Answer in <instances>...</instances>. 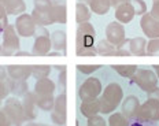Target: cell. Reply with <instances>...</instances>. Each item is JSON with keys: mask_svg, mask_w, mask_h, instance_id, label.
I'll list each match as a JSON object with an SVG mask.
<instances>
[{"mask_svg": "<svg viewBox=\"0 0 159 126\" xmlns=\"http://www.w3.org/2000/svg\"><path fill=\"white\" fill-rule=\"evenodd\" d=\"M102 96L98 97L102 114H111L124 100V89L118 82H111L102 91Z\"/></svg>", "mask_w": 159, "mask_h": 126, "instance_id": "6da1fadb", "label": "cell"}, {"mask_svg": "<svg viewBox=\"0 0 159 126\" xmlns=\"http://www.w3.org/2000/svg\"><path fill=\"white\" fill-rule=\"evenodd\" d=\"M130 82L136 84L141 91L151 93L158 88V77L151 69H137V71L130 77Z\"/></svg>", "mask_w": 159, "mask_h": 126, "instance_id": "7a4b0ae2", "label": "cell"}, {"mask_svg": "<svg viewBox=\"0 0 159 126\" xmlns=\"http://www.w3.org/2000/svg\"><path fill=\"white\" fill-rule=\"evenodd\" d=\"M3 111L6 112V115L10 118L12 126H24L26 122L24 108H22L21 100L18 97H7L6 103L3 106Z\"/></svg>", "mask_w": 159, "mask_h": 126, "instance_id": "3957f363", "label": "cell"}, {"mask_svg": "<svg viewBox=\"0 0 159 126\" xmlns=\"http://www.w3.org/2000/svg\"><path fill=\"white\" fill-rule=\"evenodd\" d=\"M95 36L96 32L92 24H89V22L80 24L77 28V36H75V52L82 48L93 47Z\"/></svg>", "mask_w": 159, "mask_h": 126, "instance_id": "277c9868", "label": "cell"}, {"mask_svg": "<svg viewBox=\"0 0 159 126\" xmlns=\"http://www.w3.org/2000/svg\"><path fill=\"white\" fill-rule=\"evenodd\" d=\"M19 36L12 25H7L3 30V43H2V55L11 56L16 51H19Z\"/></svg>", "mask_w": 159, "mask_h": 126, "instance_id": "5b68a950", "label": "cell"}, {"mask_svg": "<svg viewBox=\"0 0 159 126\" xmlns=\"http://www.w3.org/2000/svg\"><path fill=\"white\" fill-rule=\"evenodd\" d=\"M102 91H103V87H102L100 79L96 77H88L80 87L78 96L81 99V101L95 100L100 96Z\"/></svg>", "mask_w": 159, "mask_h": 126, "instance_id": "8992f818", "label": "cell"}, {"mask_svg": "<svg viewBox=\"0 0 159 126\" xmlns=\"http://www.w3.org/2000/svg\"><path fill=\"white\" fill-rule=\"evenodd\" d=\"M34 44L32 48V55L34 56H44L48 55L51 51V38H49V33L44 26H37L34 33Z\"/></svg>", "mask_w": 159, "mask_h": 126, "instance_id": "52a82bcc", "label": "cell"}, {"mask_svg": "<svg viewBox=\"0 0 159 126\" xmlns=\"http://www.w3.org/2000/svg\"><path fill=\"white\" fill-rule=\"evenodd\" d=\"M16 33H18L19 37H32V36H34L36 33V28H37V25H36V22L33 21L32 15L30 14H21L16 16L15 19V25H14Z\"/></svg>", "mask_w": 159, "mask_h": 126, "instance_id": "ba28073f", "label": "cell"}, {"mask_svg": "<svg viewBox=\"0 0 159 126\" xmlns=\"http://www.w3.org/2000/svg\"><path fill=\"white\" fill-rule=\"evenodd\" d=\"M136 118L148 121V122H158L159 121V101L152 97H148L147 101L140 104V108H139Z\"/></svg>", "mask_w": 159, "mask_h": 126, "instance_id": "9c48e42d", "label": "cell"}, {"mask_svg": "<svg viewBox=\"0 0 159 126\" xmlns=\"http://www.w3.org/2000/svg\"><path fill=\"white\" fill-rule=\"evenodd\" d=\"M106 40L115 48H121L125 41V28L119 22H111L106 28Z\"/></svg>", "mask_w": 159, "mask_h": 126, "instance_id": "30bf717a", "label": "cell"}, {"mask_svg": "<svg viewBox=\"0 0 159 126\" xmlns=\"http://www.w3.org/2000/svg\"><path fill=\"white\" fill-rule=\"evenodd\" d=\"M140 26L143 33L148 38H159V19L145 12L144 15H141Z\"/></svg>", "mask_w": 159, "mask_h": 126, "instance_id": "8fae6325", "label": "cell"}, {"mask_svg": "<svg viewBox=\"0 0 159 126\" xmlns=\"http://www.w3.org/2000/svg\"><path fill=\"white\" fill-rule=\"evenodd\" d=\"M139 108H140V100L133 95L126 96V99L122 100V112L121 114L126 119L136 118L137 117Z\"/></svg>", "mask_w": 159, "mask_h": 126, "instance_id": "7c38bea8", "label": "cell"}, {"mask_svg": "<svg viewBox=\"0 0 159 126\" xmlns=\"http://www.w3.org/2000/svg\"><path fill=\"white\" fill-rule=\"evenodd\" d=\"M21 104H22V108H24L26 121H34L37 118V106H36V101H34V93L33 92H28L26 95H24Z\"/></svg>", "mask_w": 159, "mask_h": 126, "instance_id": "4fadbf2b", "label": "cell"}, {"mask_svg": "<svg viewBox=\"0 0 159 126\" xmlns=\"http://www.w3.org/2000/svg\"><path fill=\"white\" fill-rule=\"evenodd\" d=\"M8 78L15 79V81H26L32 75V66H8L6 67Z\"/></svg>", "mask_w": 159, "mask_h": 126, "instance_id": "5bb4252c", "label": "cell"}, {"mask_svg": "<svg viewBox=\"0 0 159 126\" xmlns=\"http://www.w3.org/2000/svg\"><path fill=\"white\" fill-rule=\"evenodd\" d=\"M51 14L54 24H66L67 22V11H66L65 0H52Z\"/></svg>", "mask_w": 159, "mask_h": 126, "instance_id": "9a60e30c", "label": "cell"}, {"mask_svg": "<svg viewBox=\"0 0 159 126\" xmlns=\"http://www.w3.org/2000/svg\"><path fill=\"white\" fill-rule=\"evenodd\" d=\"M133 18H134V10L132 7L130 2L118 6L115 8V19H117V22H119V24H122V25L129 24Z\"/></svg>", "mask_w": 159, "mask_h": 126, "instance_id": "2e32d148", "label": "cell"}, {"mask_svg": "<svg viewBox=\"0 0 159 126\" xmlns=\"http://www.w3.org/2000/svg\"><path fill=\"white\" fill-rule=\"evenodd\" d=\"M0 4L4 6L7 15H21L26 10L25 0H0Z\"/></svg>", "mask_w": 159, "mask_h": 126, "instance_id": "e0dca14e", "label": "cell"}, {"mask_svg": "<svg viewBox=\"0 0 159 126\" xmlns=\"http://www.w3.org/2000/svg\"><path fill=\"white\" fill-rule=\"evenodd\" d=\"M56 89V85L52 79L49 78H41V79H37L34 85V95H54Z\"/></svg>", "mask_w": 159, "mask_h": 126, "instance_id": "ac0fdd59", "label": "cell"}, {"mask_svg": "<svg viewBox=\"0 0 159 126\" xmlns=\"http://www.w3.org/2000/svg\"><path fill=\"white\" fill-rule=\"evenodd\" d=\"M130 55H137V56H145V47H147V41L144 37H134V38H129L128 41Z\"/></svg>", "mask_w": 159, "mask_h": 126, "instance_id": "d6986e66", "label": "cell"}, {"mask_svg": "<svg viewBox=\"0 0 159 126\" xmlns=\"http://www.w3.org/2000/svg\"><path fill=\"white\" fill-rule=\"evenodd\" d=\"M49 38H51V47L54 48L55 51H62L65 55L66 41H67L66 33L63 30H55L52 34H49Z\"/></svg>", "mask_w": 159, "mask_h": 126, "instance_id": "ffe728a7", "label": "cell"}, {"mask_svg": "<svg viewBox=\"0 0 159 126\" xmlns=\"http://www.w3.org/2000/svg\"><path fill=\"white\" fill-rule=\"evenodd\" d=\"M80 111L84 117L91 118L93 115H98L100 112V106H99V100L95 99V100H87V101H81V106H80Z\"/></svg>", "mask_w": 159, "mask_h": 126, "instance_id": "44dd1931", "label": "cell"}, {"mask_svg": "<svg viewBox=\"0 0 159 126\" xmlns=\"http://www.w3.org/2000/svg\"><path fill=\"white\" fill-rule=\"evenodd\" d=\"M10 88V93H12V96H24L29 92V87L26 81H15L11 78H6Z\"/></svg>", "mask_w": 159, "mask_h": 126, "instance_id": "7402d4cb", "label": "cell"}, {"mask_svg": "<svg viewBox=\"0 0 159 126\" xmlns=\"http://www.w3.org/2000/svg\"><path fill=\"white\" fill-rule=\"evenodd\" d=\"M32 18L36 22L37 26H49L54 24V19H52L51 11H40V10H33L32 12Z\"/></svg>", "mask_w": 159, "mask_h": 126, "instance_id": "603a6c76", "label": "cell"}, {"mask_svg": "<svg viewBox=\"0 0 159 126\" xmlns=\"http://www.w3.org/2000/svg\"><path fill=\"white\" fill-rule=\"evenodd\" d=\"M89 10L91 12H95L98 15H104L110 11L111 4H110V0H91L89 3Z\"/></svg>", "mask_w": 159, "mask_h": 126, "instance_id": "cb8c5ba5", "label": "cell"}, {"mask_svg": "<svg viewBox=\"0 0 159 126\" xmlns=\"http://www.w3.org/2000/svg\"><path fill=\"white\" fill-rule=\"evenodd\" d=\"M54 95H34V101L39 108L44 111H52L54 108Z\"/></svg>", "mask_w": 159, "mask_h": 126, "instance_id": "d4e9b609", "label": "cell"}, {"mask_svg": "<svg viewBox=\"0 0 159 126\" xmlns=\"http://www.w3.org/2000/svg\"><path fill=\"white\" fill-rule=\"evenodd\" d=\"M91 10L87 4H82V3H77L75 4V21L77 24H84V22H89L91 19Z\"/></svg>", "mask_w": 159, "mask_h": 126, "instance_id": "484cf974", "label": "cell"}, {"mask_svg": "<svg viewBox=\"0 0 159 126\" xmlns=\"http://www.w3.org/2000/svg\"><path fill=\"white\" fill-rule=\"evenodd\" d=\"M96 51L102 56H115L117 48L112 44H110L107 40H100V41L98 43V45H96Z\"/></svg>", "mask_w": 159, "mask_h": 126, "instance_id": "4316f807", "label": "cell"}, {"mask_svg": "<svg viewBox=\"0 0 159 126\" xmlns=\"http://www.w3.org/2000/svg\"><path fill=\"white\" fill-rule=\"evenodd\" d=\"M66 106H67V97H66V93H61L59 96L55 97L52 111L56 112V114H59V115L66 117Z\"/></svg>", "mask_w": 159, "mask_h": 126, "instance_id": "83f0119b", "label": "cell"}, {"mask_svg": "<svg viewBox=\"0 0 159 126\" xmlns=\"http://www.w3.org/2000/svg\"><path fill=\"white\" fill-rule=\"evenodd\" d=\"M112 70H115L121 77L124 78H130L133 77V74L137 71V66L134 65H129V66H124V65H118V66H111Z\"/></svg>", "mask_w": 159, "mask_h": 126, "instance_id": "f1b7e54d", "label": "cell"}, {"mask_svg": "<svg viewBox=\"0 0 159 126\" xmlns=\"http://www.w3.org/2000/svg\"><path fill=\"white\" fill-rule=\"evenodd\" d=\"M49 73H51V67L45 65H36L32 66V75L36 79H41V78H48Z\"/></svg>", "mask_w": 159, "mask_h": 126, "instance_id": "f546056e", "label": "cell"}, {"mask_svg": "<svg viewBox=\"0 0 159 126\" xmlns=\"http://www.w3.org/2000/svg\"><path fill=\"white\" fill-rule=\"evenodd\" d=\"M108 126H129V119H126L121 112H111L108 118Z\"/></svg>", "mask_w": 159, "mask_h": 126, "instance_id": "4dcf8cb0", "label": "cell"}, {"mask_svg": "<svg viewBox=\"0 0 159 126\" xmlns=\"http://www.w3.org/2000/svg\"><path fill=\"white\" fill-rule=\"evenodd\" d=\"M145 54L151 56L159 55V38H151L145 47Z\"/></svg>", "mask_w": 159, "mask_h": 126, "instance_id": "1f68e13d", "label": "cell"}, {"mask_svg": "<svg viewBox=\"0 0 159 126\" xmlns=\"http://www.w3.org/2000/svg\"><path fill=\"white\" fill-rule=\"evenodd\" d=\"M130 4L134 10V15H144L147 12V4L144 0H130Z\"/></svg>", "mask_w": 159, "mask_h": 126, "instance_id": "d6a6232c", "label": "cell"}, {"mask_svg": "<svg viewBox=\"0 0 159 126\" xmlns=\"http://www.w3.org/2000/svg\"><path fill=\"white\" fill-rule=\"evenodd\" d=\"M34 10L40 11H51L52 8V0H33Z\"/></svg>", "mask_w": 159, "mask_h": 126, "instance_id": "836d02e7", "label": "cell"}, {"mask_svg": "<svg viewBox=\"0 0 159 126\" xmlns=\"http://www.w3.org/2000/svg\"><path fill=\"white\" fill-rule=\"evenodd\" d=\"M102 66L100 65H78L77 66V70L81 71L82 74H92L96 70H99Z\"/></svg>", "mask_w": 159, "mask_h": 126, "instance_id": "e575fe53", "label": "cell"}, {"mask_svg": "<svg viewBox=\"0 0 159 126\" xmlns=\"http://www.w3.org/2000/svg\"><path fill=\"white\" fill-rule=\"evenodd\" d=\"M8 25V15L6 11L4 6L0 4V33H3V30L6 29V26Z\"/></svg>", "mask_w": 159, "mask_h": 126, "instance_id": "d590c367", "label": "cell"}, {"mask_svg": "<svg viewBox=\"0 0 159 126\" xmlns=\"http://www.w3.org/2000/svg\"><path fill=\"white\" fill-rule=\"evenodd\" d=\"M88 126H107V122L102 115H93V117L88 118Z\"/></svg>", "mask_w": 159, "mask_h": 126, "instance_id": "8d00e7d4", "label": "cell"}, {"mask_svg": "<svg viewBox=\"0 0 159 126\" xmlns=\"http://www.w3.org/2000/svg\"><path fill=\"white\" fill-rule=\"evenodd\" d=\"M129 126H158V125L157 122H148L139 118H132L129 119Z\"/></svg>", "mask_w": 159, "mask_h": 126, "instance_id": "74e56055", "label": "cell"}, {"mask_svg": "<svg viewBox=\"0 0 159 126\" xmlns=\"http://www.w3.org/2000/svg\"><path fill=\"white\" fill-rule=\"evenodd\" d=\"M51 121L54 122L55 126H65L66 125V117L56 114L54 111H51Z\"/></svg>", "mask_w": 159, "mask_h": 126, "instance_id": "f35d334b", "label": "cell"}, {"mask_svg": "<svg viewBox=\"0 0 159 126\" xmlns=\"http://www.w3.org/2000/svg\"><path fill=\"white\" fill-rule=\"evenodd\" d=\"M10 95V88H8V84L7 81H0V101L7 99Z\"/></svg>", "mask_w": 159, "mask_h": 126, "instance_id": "ab89813d", "label": "cell"}, {"mask_svg": "<svg viewBox=\"0 0 159 126\" xmlns=\"http://www.w3.org/2000/svg\"><path fill=\"white\" fill-rule=\"evenodd\" d=\"M75 54L78 56H95V55H98V51H96V47H89V48L80 49Z\"/></svg>", "mask_w": 159, "mask_h": 126, "instance_id": "60d3db41", "label": "cell"}, {"mask_svg": "<svg viewBox=\"0 0 159 126\" xmlns=\"http://www.w3.org/2000/svg\"><path fill=\"white\" fill-rule=\"evenodd\" d=\"M0 126H12L11 121L6 115V112L3 111V108H0Z\"/></svg>", "mask_w": 159, "mask_h": 126, "instance_id": "b9f144b4", "label": "cell"}, {"mask_svg": "<svg viewBox=\"0 0 159 126\" xmlns=\"http://www.w3.org/2000/svg\"><path fill=\"white\" fill-rule=\"evenodd\" d=\"M150 15L154 16V18H157V19H159V0H154Z\"/></svg>", "mask_w": 159, "mask_h": 126, "instance_id": "7bdbcfd3", "label": "cell"}, {"mask_svg": "<svg viewBox=\"0 0 159 126\" xmlns=\"http://www.w3.org/2000/svg\"><path fill=\"white\" fill-rule=\"evenodd\" d=\"M66 70H62L61 74H59V85H61L62 88H66Z\"/></svg>", "mask_w": 159, "mask_h": 126, "instance_id": "ee69618b", "label": "cell"}, {"mask_svg": "<svg viewBox=\"0 0 159 126\" xmlns=\"http://www.w3.org/2000/svg\"><path fill=\"white\" fill-rule=\"evenodd\" d=\"M129 2H130V0H110V4H111V7L117 8L118 6L125 4V3H129Z\"/></svg>", "mask_w": 159, "mask_h": 126, "instance_id": "f6af8a7d", "label": "cell"}, {"mask_svg": "<svg viewBox=\"0 0 159 126\" xmlns=\"http://www.w3.org/2000/svg\"><path fill=\"white\" fill-rule=\"evenodd\" d=\"M115 56H130V52L125 48H117V52H115Z\"/></svg>", "mask_w": 159, "mask_h": 126, "instance_id": "bcb514c9", "label": "cell"}, {"mask_svg": "<svg viewBox=\"0 0 159 126\" xmlns=\"http://www.w3.org/2000/svg\"><path fill=\"white\" fill-rule=\"evenodd\" d=\"M7 77L8 75H7V70H6V67L0 66V81H4Z\"/></svg>", "mask_w": 159, "mask_h": 126, "instance_id": "7dc6e473", "label": "cell"}, {"mask_svg": "<svg viewBox=\"0 0 159 126\" xmlns=\"http://www.w3.org/2000/svg\"><path fill=\"white\" fill-rule=\"evenodd\" d=\"M148 95H150V97H152V99H155V100L159 101V88H157L155 91H152L151 93H148Z\"/></svg>", "mask_w": 159, "mask_h": 126, "instance_id": "c3c4849f", "label": "cell"}, {"mask_svg": "<svg viewBox=\"0 0 159 126\" xmlns=\"http://www.w3.org/2000/svg\"><path fill=\"white\" fill-rule=\"evenodd\" d=\"M14 55L15 56H30L32 54H30V52H26V51H16Z\"/></svg>", "mask_w": 159, "mask_h": 126, "instance_id": "681fc988", "label": "cell"}, {"mask_svg": "<svg viewBox=\"0 0 159 126\" xmlns=\"http://www.w3.org/2000/svg\"><path fill=\"white\" fill-rule=\"evenodd\" d=\"M152 70H154V73L157 74V77L159 79V65H154V66H152Z\"/></svg>", "mask_w": 159, "mask_h": 126, "instance_id": "f907efd6", "label": "cell"}, {"mask_svg": "<svg viewBox=\"0 0 159 126\" xmlns=\"http://www.w3.org/2000/svg\"><path fill=\"white\" fill-rule=\"evenodd\" d=\"M24 126H41V125H40V124H34V122H29V124H26V125H24Z\"/></svg>", "mask_w": 159, "mask_h": 126, "instance_id": "816d5d0a", "label": "cell"}, {"mask_svg": "<svg viewBox=\"0 0 159 126\" xmlns=\"http://www.w3.org/2000/svg\"><path fill=\"white\" fill-rule=\"evenodd\" d=\"M78 3H82V4H89V3H91V0H78Z\"/></svg>", "mask_w": 159, "mask_h": 126, "instance_id": "f5cc1de1", "label": "cell"}, {"mask_svg": "<svg viewBox=\"0 0 159 126\" xmlns=\"http://www.w3.org/2000/svg\"><path fill=\"white\" fill-rule=\"evenodd\" d=\"M49 56H61V54L59 52H48Z\"/></svg>", "mask_w": 159, "mask_h": 126, "instance_id": "db71d44e", "label": "cell"}, {"mask_svg": "<svg viewBox=\"0 0 159 126\" xmlns=\"http://www.w3.org/2000/svg\"><path fill=\"white\" fill-rule=\"evenodd\" d=\"M0 55H2V43H0Z\"/></svg>", "mask_w": 159, "mask_h": 126, "instance_id": "11a10c76", "label": "cell"}, {"mask_svg": "<svg viewBox=\"0 0 159 126\" xmlns=\"http://www.w3.org/2000/svg\"><path fill=\"white\" fill-rule=\"evenodd\" d=\"M41 126H51V125H41ZM55 126V125H54Z\"/></svg>", "mask_w": 159, "mask_h": 126, "instance_id": "9f6ffc18", "label": "cell"}, {"mask_svg": "<svg viewBox=\"0 0 159 126\" xmlns=\"http://www.w3.org/2000/svg\"><path fill=\"white\" fill-rule=\"evenodd\" d=\"M0 107H2V101H0Z\"/></svg>", "mask_w": 159, "mask_h": 126, "instance_id": "6f0895ef", "label": "cell"}]
</instances>
